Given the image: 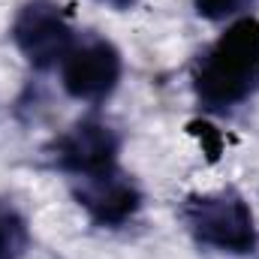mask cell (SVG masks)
<instances>
[{
	"label": "cell",
	"mask_w": 259,
	"mask_h": 259,
	"mask_svg": "<svg viewBox=\"0 0 259 259\" xmlns=\"http://www.w3.org/2000/svg\"><path fill=\"white\" fill-rule=\"evenodd\" d=\"M61 78L69 97L97 103L115 91L121 78V55L115 52V46L103 39H91L78 49H69V55L64 58Z\"/></svg>",
	"instance_id": "cell-4"
},
{
	"label": "cell",
	"mask_w": 259,
	"mask_h": 259,
	"mask_svg": "<svg viewBox=\"0 0 259 259\" xmlns=\"http://www.w3.org/2000/svg\"><path fill=\"white\" fill-rule=\"evenodd\" d=\"M115 154H118L115 133L97 121H78L58 142V163L78 178L115 169Z\"/></svg>",
	"instance_id": "cell-5"
},
{
	"label": "cell",
	"mask_w": 259,
	"mask_h": 259,
	"mask_svg": "<svg viewBox=\"0 0 259 259\" xmlns=\"http://www.w3.org/2000/svg\"><path fill=\"white\" fill-rule=\"evenodd\" d=\"M184 220L199 241L229 250V253H247L256 244L253 214L244 205V199L232 193L196 196L184 208Z\"/></svg>",
	"instance_id": "cell-2"
},
{
	"label": "cell",
	"mask_w": 259,
	"mask_h": 259,
	"mask_svg": "<svg viewBox=\"0 0 259 259\" xmlns=\"http://www.w3.org/2000/svg\"><path fill=\"white\" fill-rule=\"evenodd\" d=\"M259 84V21L232 24L196 69V94L211 109L241 103Z\"/></svg>",
	"instance_id": "cell-1"
},
{
	"label": "cell",
	"mask_w": 259,
	"mask_h": 259,
	"mask_svg": "<svg viewBox=\"0 0 259 259\" xmlns=\"http://www.w3.org/2000/svg\"><path fill=\"white\" fill-rule=\"evenodd\" d=\"M24 247H27L24 220L9 205H0V259H18Z\"/></svg>",
	"instance_id": "cell-7"
},
{
	"label": "cell",
	"mask_w": 259,
	"mask_h": 259,
	"mask_svg": "<svg viewBox=\"0 0 259 259\" xmlns=\"http://www.w3.org/2000/svg\"><path fill=\"white\" fill-rule=\"evenodd\" d=\"M103 3H112V6H118V9H124V6H130L133 0H103Z\"/></svg>",
	"instance_id": "cell-9"
},
{
	"label": "cell",
	"mask_w": 259,
	"mask_h": 259,
	"mask_svg": "<svg viewBox=\"0 0 259 259\" xmlns=\"http://www.w3.org/2000/svg\"><path fill=\"white\" fill-rule=\"evenodd\" d=\"M12 39L21 49V55L39 69L64 61L72 49V30L61 6L52 0L24 3L12 21Z\"/></svg>",
	"instance_id": "cell-3"
},
{
	"label": "cell",
	"mask_w": 259,
	"mask_h": 259,
	"mask_svg": "<svg viewBox=\"0 0 259 259\" xmlns=\"http://www.w3.org/2000/svg\"><path fill=\"white\" fill-rule=\"evenodd\" d=\"M247 0H196V12L205 18H226L235 9H241Z\"/></svg>",
	"instance_id": "cell-8"
},
{
	"label": "cell",
	"mask_w": 259,
	"mask_h": 259,
	"mask_svg": "<svg viewBox=\"0 0 259 259\" xmlns=\"http://www.w3.org/2000/svg\"><path fill=\"white\" fill-rule=\"evenodd\" d=\"M75 196L88 208V214L97 223H103V226L124 223L139 208V190L133 187V181L118 175L115 169L91 175V178H81V187L75 190Z\"/></svg>",
	"instance_id": "cell-6"
}]
</instances>
